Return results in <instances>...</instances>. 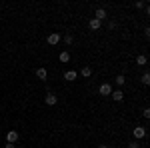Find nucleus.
I'll list each match as a JSON object with an SVG mask.
<instances>
[{
    "label": "nucleus",
    "instance_id": "1",
    "mask_svg": "<svg viewBox=\"0 0 150 148\" xmlns=\"http://www.w3.org/2000/svg\"><path fill=\"white\" fill-rule=\"evenodd\" d=\"M132 136L136 138V140H140V138L146 136V128H142V126H136L134 130H132Z\"/></svg>",
    "mask_w": 150,
    "mask_h": 148
},
{
    "label": "nucleus",
    "instance_id": "2",
    "mask_svg": "<svg viewBox=\"0 0 150 148\" xmlns=\"http://www.w3.org/2000/svg\"><path fill=\"white\" fill-rule=\"evenodd\" d=\"M98 92H100V94H102V96H110V94H112V86H110V84H108V82H104L102 86H100V88H98Z\"/></svg>",
    "mask_w": 150,
    "mask_h": 148
},
{
    "label": "nucleus",
    "instance_id": "3",
    "mask_svg": "<svg viewBox=\"0 0 150 148\" xmlns=\"http://www.w3.org/2000/svg\"><path fill=\"white\" fill-rule=\"evenodd\" d=\"M48 44L50 46H56L58 42H60V34H58V32H52V34H48Z\"/></svg>",
    "mask_w": 150,
    "mask_h": 148
},
{
    "label": "nucleus",
    "instance_id": "4",
    "mask_svg": "<svg viewBox=\"0 0 150 148\" xmlns=\"http://www.w3.org/2000/svg\"><path fill=\"white\" fill-rule=\"evenodd\" d=\"M44 102H46L48 106H54V104L58 102V96H56V94H52V92H48L46 98H44Z\"/></svg>",
    "mask_w": 150,
    "mask_h": 148
},
{
    "label": "nucleus",
    "instance_id": "5",
    "mask_svg": "<svg viewBox=\"0 0 150 148\" xmlns=\"http://www.w3.org/2000/svg\"><path fill=\"white\" fill-rule=\"evenodd\" d=\"M16 140H18V132H16V130H8V132H6V142L14 144Z\"/></svg>",
    "mask_w": 150,
    "mask_h": 148
},
{
    "label": "nucleus",
    "instance_id": "6",
    "mask_svg": "<svg viewBox=\"0 0 150 148\" xmlns=\"http://www.w3.org/2000/svg\"><path fill=\"white\" fill-rule=\"evenodd\" d=\"M94 18H96L98 22H102V20H106V10H104V8H98V10L94 12Z\"/></svg>",
    "mask_w": 150,
    "mask_h": 148
},
{
    "label": "nucleus",
    "instance_id": "7",
    "mask_svg": "<svg viewBox=\"0 0 150 148\" xmlns=\"http://www.w3.org/2000/svg\"><path fill=\"white\" fill-rule=\"evenodd\" d=\"M58 60H60L62 64H66V62L70 60V52H68V50H62V52L58 54Z\"/></svg>",
    "mask_w": 150,
    "mask_h": 148
},
{
    "label": "nucleus",
    "instance_id": "8",
    "mask_svg": "<svg viewBox=\"0 0 150 148\" xmlns=\"http://www.w3.org/2000/svg\"><path fill=\"white\" fill-rule=\"evenodd\" d=\"M112 100H116V102H122V98H124V92L122 90H112Z\"/></svg>",
    "mask_w": 150,
    "mask_h": 148
},
{
    "label": "nucleus",
    "instance_id": "9",
    "mask_svg": "<svg viewBox=\"0 0 150 148\" xmlns=\"http://www.w3.org/2000/svg\"><path fill=\"white\" fill-rule=\"evenodd\" d=\"M76 76H78V74H76V70H66V72H64V80H68V82L76 80Z\"/></svg>",
    "mask_w": 150,
    "mask_h": 148
},
{
    "label": "nucleus",
    "instance_id": "10",
    "mask_svg": "<svg viewBox=\"0 0 150 148\" xmlns=\"http://www.w3.org/2000/svg\"><path fill=\"white\" fill-rule=\"evenodd\" d=\"M36 76H38L40 80H46L48 78V70L46 68H38L36 70Z\"/></svg>",
    "mask_w": 150,
    "mask_h": 148
},
{
    "label": "nucleus",
    "instance_id": "11",
    "mask_svg": "<svg viewBox=\"0 0 150 148\" xmlns=\"http://www.w3.org/2000/svg\"><path fill=\"white\" fill-rule=\"evenodd\" d=\"M146 62H148V58H146V54H140V56H136V64H138V66H144Z\"/></svg>",
    "mask_w": 150,
    "mask_h": 148
},
{
    "label": "nucleus",
    "instance_id": "12",
    "mask_svg": "<svg viewBox=\"0 0 150 148\" xmlns=\"http://www.w3.org/2000/svg\"><path fill=\"white\" fill-rule=\"evenodd\" d=\"M82 76H84V78H88V76H90V74H92V68H90V66H84V68H82V72H80Z\"/></svg>",
    "mask_w": 150,
    "mask_h": 148
},
{
    "label": "nucleus",
    "instance_id": "13",
    "mask_svg": "<svg viewBox=\"0 0 150 148\" xmlns=\"http://www.w3.org/2000/svg\"><path fill=\"white\" fill-rule=\"evenodd\" d=\"M114 82H116V84H118V86H124V82H126V78H124L122 74H118V76H116V78H114Z\"/></svg>",
    "mask_w": 150,
    "mask_h": 148
},
{
    "label": "nucleus",
    "instance_id": "14",
    "mask_svg": "<svg viewBox=\"0 0 150 148\" xmlns=\"http://www.w3.org/2000/svg\"><path fill=\"white\" fill-rule=\"evenodd\" d=\"M140 80H142V84H144V86H148V84H150V74H148V72H144Z\"/></svg>",
    "mask_w": 150,
    "mask_h": 148
},
{
    "label": "nucleus",
    "instance_id": "15",
    "mask_svg": "<svg viewBox=\"0 0 150 148\" xmlns=\"http://www.w3.org/2000/svg\"><path fill=\"white\" fill-rule=\"evenodd\" d=\"M90 28H92V30H98V28H100V22H98L96 18H92V20H90Z\"/></svg>",
    "mask_w": 150,
    "mask_h": 148
},
{
    "label": "nucleus",
    "instance_id": "16",
    "mask_svg": "<svg viewBox=\"0 0 150 148\" xmlns=\"http://www.w3.org/2000/svg\"><path fill=\"white\" fill-rule=\"evenodd\" d=\"M134 6H136V8H146V2L138 0V2H134Z\"/></svg>",
    "mask_w": 150,
    "mask_h": 148
},
{
    "label": "nucleus",
    "instance_id": "17",
    "mask_svg": "<svg viewBox=\"0 0 150 148\" xmlns=\"http://www.w3.org/2000/svg\"><path fill=\"white\" fill-rule=\"evenodd\" d=\"M72 40H74V38H72V34H66V36H64V42H66V44H72Z\"/></svg>",
    "mask_w": 150,
    "mask_h": 148
},
{
    "label": "nucleus",
    "instance_id": "18",
    "mask_svg": "<svg viewBox=\"0 0 150 148\" xmlns=\"http://www.w3.org/2000/svg\"><path fill=\"white\" fill-rule=\"evenodd\" d=\"M142 114H144V118H150V108H144V112H142Z\"/></svg>",
    "mask_w": 150,
    "mask_h": 148
},
{
    "label": "nucleus",
    "instance_id": "19",
    "mask_svg": "<svg viewBox=\"0 0 150 148\" xmlns=\"http://www.w3.org/2000/svg\"><path fill=\"white\" fill-rule=\"evenodd\" d=\"M128 148H138V142H136V140H134V142H130V144H128Z\"/></svg>",
    "mask_w": 150,
    "mask_h": 148
},
{
    "label": "nucleus",
    "instance_id": "20",
    "mask_svg": "<svg viewBox=\"0 0 150 148\" xmlns=\"http://www.w3.org/2000/svg\"><path fill=\"white\" fill-rule=\"evenodd\" d=\"M4 148H16V146H14V144H10V142H6V146H4Z\"/></svg>",
    "mask_w": 150,
    "mask_h": 148
},
{
    "label": "nucleus",
    "instance_id": "21",
    "mask_svg": "<svg viewBox=\"0 0 150 148\" xmlns=\"http://www.w3.org/2000/svg\"><path fill=\"white\" fill-rule=\"evenodd\" d=\"M98 148H108V144H98Z\"/></svg>",
    "mask_w": 150,
    "mask_h": 148
}]
</instances>
